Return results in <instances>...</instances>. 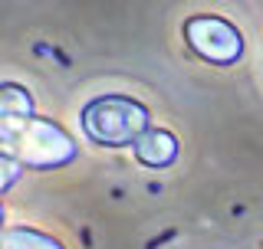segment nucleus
<instances>
[{
    "label": "nucleus",
    "mask_w": 263,
    "mask_h": 249,
    "mask_svg": "<svg viewBox=\"0 0 263 249\" xmlns=\"http://www.w3.org/2000/svg\"><path fill=\"white\" fill-rule=\"evenodd\" d=\"M0 249H63V246L46 233L16 226V230H0Z\"/></svg>",
    "instance_id": "nucleus-5"
},
{
    "label": "nucleus",
    "mask_w": 263,
    "mask_h": 249,
    "mask_svg": "<svg viewBox=\"0 0 263 249\" xmlns=\"http://www.w3.org/2000/svg\"><path fill=\"white\" fill-rule=\"evenodd\" d=\"M20 164L13 161V157H7V154H0V194H4L7 187H13L16 180H20Z\"/></svg>",
    "instance_id": "nucleus-7"
},
{
    "label": "nucleus",
    "mask_w": 263,
    "mask_h": 249,
    "mask_svg": "<svg viewBox=\"0 0 263 249\" xmlns=\"http://www.w3.org/2000/svg\"><path fill=\"white\" fill-rule=\"evenodd\" d=\"M0 223H4V206H0Z\"/></svg>",
    "instance_id": "nucleus-8"
},
{
    "label": "nucleus",
    "mask_w": 263,
    "mask_h": 249,
    "mask_svg": "<svg viewBox=\"0 0 263 249\" xmlns=\"http://www.w3.org/2000/svg\"><path fill=\"white\" fill-rule=\"evenodd\" d=\"M135 157L145 168H168L178 157V141H175V135H168L161 128H148L135 141Z\"/></svg>",
    "instance_id": "nucleus-4"
},
{
    "label": "nucleus",
    "mask_w": 263,
    "mask_h": 249,
    "mask_svg": "<svg viewBox=\"0 0 263 249\" xmlns=\"http://www.w3.org/2000/svg\"><path fill=\"white\" fill-rule=\"evenodd\" d=\"M82 131L96 141V144H135L148 131V109L135 98L125 95H102L86 105L82 112Z\"/></svg>",
    "instance_id": "nucleus-2"
},
{
    "label": "nucleus",
    "mask_w": 263,
    "mask_h": 249,
    "mask_svg": "<svg viewBox=\"0 0 263 249\" xmlns=\"http://www.w3.org/2000/svg\"><path fill=\"white\" fill-rule=\"evenodd\" d=\"M184 39L201 59L217 63V66L237 63L243 53V39L237 33V27L220 20V16H191L184 23Z\"/></svg>",
    "instance_id": "nucleus-3"
},
{
    "label": "nucleus",
    "mask_w": 263,
    "mask_h": 249,
    "mask_svg": "<svg viewBox=\"0 0 263 249\" xmlns=\"http://www.w3.org/2000/svg\"><path fill=\"white\" fill-rule=\"evenodd\" d=\"M0 154L13 157L20 168H63L76 157V141L36 115L0 118Z\"/></svg>",
    "instance_id": "nucleus-1"
},
{
    "label": "nucleus",
    "mask_w": 263,
    "mask_h": 249,
    "mask_svg": "<svg viewBox=\"0 0 263 249\" xmlns=\"http://www.w3.org/2000/svg\"><path fill=\"white\" fill-rule=\"evenodd\" d=\"M33 115V98L23 86L4 82L0 86V118H30Z\"/></svg>",
    "instance_id": "nucleus-6"
}]
</instances>
